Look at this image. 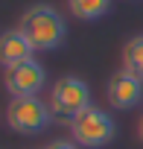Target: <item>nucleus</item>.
Masks as SVG:
<instances>
[{"label": "nucleus", "instance_id": "2", "mask_svg": "<svg viewBox=\"0 0 143 149\" xmlns=\"http://www.w3.org/2000/svg\"><path fill=\"white\" fill-rule=\"evenodd\" d=\"M114 134H117L114 117L96 105H88L82 114H76L70 120V137L85 149H102L114 140Z\"/></svg>", "mask_w": 143, "mask_h": 149}, {"label": "nucleus", "instance_id": "1", "mask_svg": "<svg viewBox=\"0 0 143 149\" xmlns=\"http://www.w3.org/2000/svg\"><path fill=\"white\" fill-rule=\"evenodd\" d=\"M18 29L29 38V44L41 53L47 50H56L64 44V35H67V24L61 18V12L50 3H35L29 6L24 15H21V24Z\"/></svg>", "mask_w": 143, "mask_h": 149}, {"label": "nucleus", "instance_id": "8", "mask_svg": "<svg viewBox=\"0 0 143 149\" xmlns=\"http://www.w3.org/2000/svg\"><path fill=\"white\" fill-rule=\"evenodd\" d=\"M67 9L79 21H99L102 15H108L111 0H67Z\"/></svg>", "mask_w": 143, "mask_h": 149}, {"label": "nucleus", "instance_id": "3", "mask_svg": "<svg viewBox=\"0 0 143 149\" xmlns=\"http://www.w3.org/2000/svg\"><path fill=\"white\" fill-rule=\"evenodd\" d=\"M91 105V88L79 76H61L50 91V114L56 123H67Z\"/></svg>", "mask_w": 143, "mask_h": 149}, {"label": "nucleus", "instance_id": "5", "mask_svg": "<svg viewBox=\"0 0 143 149\" xmlns=\"http://www.w3.org/2000/svg\"><path fill=\"white\" fill-rule=\"evenodd\" d=\"M105 100L111 108H120V111H128V108H137L143 102V79H137L134 73L128 70H117L108 76V85H105Z\"/></svg>", "mask_w": 143, "mask_h": 149}, {"label": "nucleus", "instance_id": "10", "mask_svg": "<svg viewBox=\"0 0 143 149\" xmlns=\"http://www.w3.org/2000/svg\"><path fill=\"white\" fill-rule=\"evenodd\" d=\"M44 149H82V146H79L73 137H70V140H67V137H58V140H50Z\"/></svg>", "mask_w": 143, "mask_h": 149}, {"label": "nucleus", "instance_id": "6", "mask_svg": "<svg viewBox=\"0 0 143 149\" xmlns=\"http://www.w3.org/2000/svg\"><path fill=\"white\" fill-rule=\"evenodd\" d=\"M6 91L12 97H38L41 88L47 85V70L29 58V61H21L15 67H6Z\"/></svg>", "mask_w": 143, "mask_h": 149}, {"label": "nucleus", "instance_id": "4", "mask_svg": "<svg viewBox=\"0 0 143 149\" xmlns=\"http://www.w3.org/2000/svg\"><path fill=\"white\" fill-rule=\"evenodd\" d=\"M6 123L18 134H41L53 123L50 102H44L41 97H12L6 108Z\"/></svg>", "mask_w": 143, "mask_h": 149}, {"label": "nucleus", "instance_id": "7", "mask_svg": "<svg viewBox=\"0 0 143 149\" xmlns=\"http://www.w3.org/2000/svg\"><path fill=\"white\" fill-rule=\"evenodd\" d=\"M32 53H35V47L29 44V38L21 29L0 32V64H3V67H15L21 61H29Z\"/></svg>", "mask_w": 143, "mask_h": 149}, {"label": "nucleus", "instance_id": "11", "mask_svg": "<svg viewBox=\"0 0 143 149\" xmlns=\"http://www.w3.org/2000/svg\"><path fill=\"white\" fill-rule=\"evenodd\" d=\"M137 137H140V143H143V117L137 120Z\"/></svg>", "mask_w": 143, "mask_h": 149}, {"label": "nucleus", "instance_id": "9", "mask_svg": "<svg viewBox=\"0 0 143 149\" xmlns=\"http://www.w3.org/2000/svg\"><path fill=\"white\" fill-rule=\"evenodd\" d=\"M123 70L134 73L137 79H143V35H134L123 47Z\"/></svg>", "mask_w": 143, "mask_h": 149}]
</instances>
